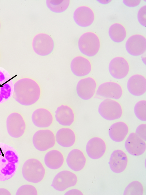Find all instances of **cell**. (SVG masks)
Instances as JSON below:
<instances>
[{
	"instance_id": "1",
	"label": "cell",
	"mask_w": 146,
	"mask_h": 195,
	"mask_svg": "<svg viewBox=\"0 0 146 195\" xmlns=\"http://www.w3.org/2000/svg\"><path fill=\"white\" fill-rule=\"evenodd\" d=\"M41 94L39 84L33 78H22L14 83L13 96L16 101L22 105L34 104L39 101Z\"/></svg>"
},
{
	"instance_id": "2",
	"label": "cell",
	"mask_w": 146,
	"mask_h": 195,
	"mask_svg": "<svg viewBox=\"0 0 146 195\" xmlns=\"http://www.w3.org/2000/svg\"><path fill=\"white\" fill-rule=\"evenodd\" d=\"M19 161V156L16 149L0 142V181L7 180L14 176Z\"/></svg>"
},
{
	"instance_id": "3",
	"label": "cell",
	"mask_w": 146,
	"mask_h": 195,
	"mask_svg": "<svg viewBox=\"0 0 146 195\" xmlns=\"http://www.w3.org/2000/svg\"><path fill=\"white\" fill-rule=\"evenodd\" d=\"M23 177L27 181L38 183L44 179L46 174L45 168L39 160L32 158L27 160L22 168Z\"/></svg>"
},
{
	"instance_id": "4",
	"label": "cell",
	"mask_w": 146,
	"mask_h": 195,
	"mask_svg": "<svg viewBox=\"0 0 146 195\" xmlns=\"http://www.w3.org/2000/svg\"><path fill=\"white\" fill-rule=\"evenodd\" d=\"M78 47L80 52L88 57L95 56L99 52L100 42L98 36L92 32H87L82 34L79 38Z\"/></svg>"
},
{
	"instance_id": "5",
	"label": "cell",
	"mask_w": 146,
	"mask_h": 195,
	"mask_svg": "<svg viewBox=\"0 0 146 195\" xmlns=\"http://www.w3.org/2000/svg\"><path fill=\"white\" fill-rule=\"evenodd\" d=\"M32 142L34 147L38 151H46L55 146L56 142L55 135L50 130H39L34 134Z\"/></svg>"
},
{
	"instance_id": "6",
	"label": "cell",
	"mask_w": 146,
	"mask_h": 195,
	"mask_svg": "<svg viewBox=\"0 0 146 195\" xmlns=\"http://www.w3.org/2000/svg\"><path fill=\"white\" fill-rule=\"evenodd\" d=\"M98 112L104 119L112 121L120 118L122 115L123 111L119 102L112 99L107 98L100 104Z\"/></svg>"
},
{
	"instance_id": "7",
	"label": "cell",
	"mask_w": 146,
	"mask_h": 195,
	"mask_svg": "<svg viewBox=\"0 0 146 195\" xmlns=\"http://www.w3.org/2000/svg\"><path fill=\"white\" fill-rule=\"evenodd\" d=\"M32 46L36 54L44 56L49 55L52 52L55 44L54 40L50 35L45 33H41L34 36Z\"/></svg>"
},
{
	"instance_id": "8",
	"label": "cell",
	"mask_w": 146,
	"mask_h": 195,
	"mask_svg": "<svg viewBox=\"0 0 146 195\" xmlns=\"http://www.w3.org/2000/svg\"><path fill=\"white\" fill-rule=\"evenodd\" d=\"M6 126L9 134L17 138L23 136L26 129V124L23 116L19 112H13L7 118Z\"/></svg>"
},
{
	"instance_id": "9",
	"label": "cell",
	"mask_w": 146,
	"mask_h": 195,
	"mask_svg": "<svg viewBox=\"0 0 146 195\" xmlns=\"http://www.w3.org/2000/svg\"><path fill=\"white\" fill-rule=\"evenodd\" d=\"M78 178L74 173L67 170L62 171L54 176L51 186L55 190L63 191L77 183Z\"/></svg>"
},
{
	"instance_id": "10",
	"label": "cell",
	"mask_w": 146,
	"mask_h": 195,
	"mask_svg": "<svg viewBox=\"0 0 146 195\" xmlns=\"http://www.w3.org/2000/svg\"><path fill=\"white\" fill-rule=\"evenodd\" d=\"M13 78L5 69L0 67V104L13 96L14 84Z\"/></svg>"
},
{
	"instance_id": "11",
	"label": "cell",
	"mask_w": 146,
	"mask_h": 195,
	"mask_svg": "<svg viewBox=\"0 0 146 195\" xmlns=\"http://www.w3.org/2000/svg\"><path fill=\"white\" fill-rule=\"evenodd\" d=\"M130 69L129 63L124 58L117 56L110 61L108 70L111 76L117 79H123L128 74Z\"/></svg>"
},
{
	"instance_id": "12",
	"label": "cell",
	"mask_w": 146,
	"mask_h": 195,
	"mask_svg": "<svg viewBox=\"0 0 146 195\" xmlns=\"http://www.w3.org/2000/svg\"><path fill=\"white\" fill-rule=\"evenodd\" d=\"M97 83L93 78L88 77L80 79L78 82L76 91L78 96L84 100L91 98L95 94Z\"/></svg>"
},
{
	"instance_id": "13",
	"label": "cell",
	"mask_w": 146,
	"mask_h": 195,
	"mask_svg": "<svg viewBox=\"0 0 146 195\" xmlns=\"http://www.w3.org/2000/svg\"><path fill=\"white\" fill-rule=\"evenodd\" d=\"M96 94L97 96L104 98L117 100L122 97L123 90L119 84L114 82L109 81L100 84Z\"/></svg>"
},
{
	"instance_id": "14",
	"label": "cell",
	"mask_w": 146,
	"mask_h": 195,
	"mask_svg": "<svg viewBox=\"0 0 146 195\" xmlns=\"http://www.w3.org/2000/svg\"><path fill=\"white\" fill-rule=\"evenodd\" d=\"M125 48L127 52L130 55L134 56H140L146 51V38L140 34L132 35L126 42Z\"/></svg>"
},
{
	"instance_id": "15",
	"label": "cell",
	"mask_w": 146,
	"mask_h": 195,
	"mask_svg": "<svg viewBox=\"0 0 146 195\" xmlns=\"http://www.w3.org/2000/svg\"><path fill=\"white\" fill-rule=\"evenodd\" d=\"M73 19L75 23L82 27L90 26L95 19V14L93 10L88 6H80L75 10Z\"/></svg>"
},
{
	"instance_id": "16",
	"label": "cell",
	"mask_w": 146,
	"mask_h": 195,
	"mask_svg": "<svg viewBox=\"0 0 146 195\" xmlns=\"http://www.w3.org/2000/svg\"><path fill=\"white\" fill-rule=\"evenodd\" d=\"M31 120L33 124L37 127L46 128L53 123V114L48 109L41 107L35 109L31 115Z\"/></svg>"
},
{
	"instance_id": "17",
	"label": "cell",
	"mask_w": 146,
	"mask_h": 195,
	"mask_svg": "<svg viewBox=\"0 0 146 195\" xmlns=\"http://www.w3.org/2000/svg\"><path fill=\"white\" fill-rule=\"evenodd\" d=\"M124 146L129 153L135 156L143 154L146 148L145 141L134 132L129 134L125 142Z\"/></svg>"
},
{
	"instance_id": "18",
	"label": "cell",
	"mask_w": 146,
	"mask_h": 195,
	"mask_svg": "<svg viewBox=\"0 0 146 195\" xmlns=\"http://www.w3.org/2000/svg\"><path fill=\"white\" fill-rule=\"evenodd\" d=\"M86 153L90 158L96 159L101 158L106 150V145L102 138L95 137L90 139L86 147Z\"/></svg>"
},
{
	"instance_id": "19",
	"label": "cell",
	"mask_w": 146,
	"mask_h": 195,
	"mask_svg": "<svg viewBox=\"0 0 146 195\" xmlns=\"http://www.w3.org/2000/svg\"><path fill=\"white\" fill-rule=\"evenodd\" d=\"M70 68L72 72L74 75L81 77L86 76L90 73L92 66L88 58L79 56L75 57L72 60Z\"/></svg>"
},
{
	"instance_id": "20",
	"label": "cell",
	"mask_w": 146,
	"mask_h": 195,
	"mask_svg": "<svg viewBox=\"0 0 146 195\" xmlns=\"http://www.w3.org/2000/svg\"><path fill=\"white\" fill-rule=\"evenodd\" d=\"M66 161L70 168L74 171L78 172L84 168L86 163V159L82 151L75 148L69 152Z\"/></svg>"
},
{
	"instance_id": "21",
	"label": "cell",
	"mask_w": 146,
	"mask_h": 195,
	"mask_svg": "<svg viewBox=\"0 0 146 195\" xmlns=\"http://www.w3.org/2000/svg\"><path fill=\"white\" fill-rule=\"evenodd\" d=\"M56 121L63 126H70L74 122L75 115L72 108L67 104H62L57 108L55 112Z\"/></svg>"
},
{
	"instance_id": "22",
	"label": "cell",
	"mask_w": 146,
	"mask_h": 195,
	"mask_svg": "<svg viewBox=\"0 0 146 195\" xmlns=\"http://www.w3.org/2000/svg\"><path fill=\"white\" fill-rule=\"evenodd\" d=\"M128 161L127 155L124 151L120 149L115 150L111 154L110 159V169L115 173L122 172L126 169Z\"/></svg>"
},
{
	"instance_id": "23",
	"label": "cell",
	"mask_w": 146,
	"mask_h": 195,
	"mask_svg": "<svg viewBox=\"0 0 146 195\" xmlns=\"http://www.w3.org/2000/svg\"><path fill=\"white\" fill-rule=\"evenodd\" d=\"M127 88L132 95L140 96L146 91V79L143 75L135 74L131 76L128 80Z\"/></svg>"
},
{
	"instance_id": "24",
	"label": "cell",
	"mask_w": 146,
	"mask_h": 195,
	"mask_svg": "<svg viewBox=\"0 0 146 195\" xmlns=\"http://www.w3.org/2000/svg\"><path fill=\"white\" fill-rule=\"evenodd\" d=\"M56 142L61 146L68 148L75 143L76 137L75 133L71 128L63 127L59 129L55 135Z\"/></svg>"
},
{
	"instance_id": "25",
	"label": "cell",
	"mask_w": 146,
	"mask_h": 195,
	"mask_svg": "<svg viewBox=\"0 0 146 195\" xmlns=\"http://www.w3.org/2000/svg\"><path fill=\"white\" fill-rule=\"evenodd\" d=\"M64 158L63 153L59 150L53 149L46 153L44 157L45 165L48 168L56 170L60 168L63 165Z\"/></svg>"
},
{
	"instance_id": "26",
	"label": "cell",
	"mask_w": 146,
	"mask_h": 195,
	"mask_svg": "<svg viewBox=\"0 0 146 195\" xmlns=\"http://www.w3.org/2000/svg\"><path fill=\"white\" fill-rule=\"evenodd\" d=\"M129 132L127 125L125 122L119 121L114 123L109 128L108 134L111 139L116 142L123 141Z\"/></svg>"
},
{
	"instance_id": "27",
	"label": "cell",
	"mask_w": 146,
	"mask_h": 195,
	"mask_svg": "<svg viewBox=\"0 0 146 195\" xmlns=\"http://www.w3.org/2000/svg\"><path fill=\"white\" fill-rule=\"evenodd\" d=\"M108 34L113 42L119 43L123 41L127 36L125 27L121 24L115 23L111 25L108 30Z\"/></svg>"
},
{
	"instance_id": "28",
	"label": "cell",
	"mask_w": 146,
	"mask_h": 195,
	"mask_svg": "<svg viewBox=\"0 0 146 195\" xmlns=\"http://www.w3.org/2000/svg\"><path fill=\"white\" fill-rule=\"evenodd\" d=\"M70 3L69 0H47L46 5L52 12L55 13H60L65 11L68 8Z\"/></svg>"
},
{
	"instance_id": "29",
	"label": "cell",
	"mask_w": 146,
	"mask_h": 195,
	"mask_svg": "<svg viewBox=\"0 0 146 195\" xmlns=\"http://www.w3.org/2000/svg\"><path fill=\"white\" fill-rule=\"evenodd\" d=\"M143 192V188L141 184L137 181H133L125 188L124 194L126 195H142Z\"/></svg>"
},
{
	"instance_id": "30",
	"label": "cell",
	"mask_w": 146,
	"mask_h": 195,
	"mask_svg": "<svg viewBox=\"0 0 146 195\" xmlns=\"http://www.w3.org/2000/svg\"><path fill=\"white\" fill-rule=\"evenodd\" d=\"M134 111L136 117L139 120L146 121V101L142 100L138 102L135 105Z\"/></svg>"
},
{
	"instance_id": "31",
	"label": "cell",
	"mask_w": 146,
	"mask_h": 195,
	"mask_svg": "<svg viewBox=\"0 0 146 195\" xmlns=\"http://www.w3.org/2000/svg\"><path fill=\"white\" fill-rule=\"evenodd\" d=\"M17 195H37V190L33 185L26 184L21 186L18 190Z\"/></svg>"
},
{
	"instance_id": "32",
	"label": "cell",
	"mask_w": 146,
	"mask_h": 195,
	"mask_svg": "<svg viewBox=\"0 0 146 195\" xmlns=\"http://www.w3.org/2000/svg\"><path fill=\"white\" fill-rule=\"evenodd\" d=\"M137 18L140 24L143 27L146 25V6L144 5L141 7L139 10Z\"/></svg>"
},
{
	"instance_id": "33",
	"label": "cell",
	"mask_w": 146,
	"mask_h": 195,
	"mask_svg": "<svg viewBox=\"0 0 146 195\" xmlns=\"http://www.w3.org/2000/svg\"><path fill=\"white\" fill-rule=\"evenodd\" d=\"M146 124H142L139 125L137 128L135 133L141 139L146 141Z\"/></svg>"
},
{
	"instance_id": "34",
	"label": "cell",
	"mask_w": 146,
	"mask_h": 195,
	"mask_svg": "<svg viewBox=\"0 0 146 195\" xmlns=\"http://www.w3.org/2000/svg\"><path fill=\"white\" fill-rule=\"evenodd\" d=\"M141 0H123V3L125 5L129 7H135L139 5Z\"/></svg>"
},
{
	"instance_id": "35",
	"label": "cell",
	"mask_w": 146,
	"mask_h": 195,
	"mask_svg": "<svg viewBox=\"0 0 146 195\" xmlns=\"http://www.w3.org/2000/svg\"><path fill=\"white\" fill-rule=\"evenodd\" d=\"M64 195H83L82 193L77 189H72L69 190Z\"/></svg>"
},
{
	"instance_id": "36",
	"label": "cell",
	"mask_w": 146,
	"mask_h": 195,
	"mask_svg": "<svg viewBox=\"0 0 146 195\" xmlns=\"http://www.w3.org/2000/svg\"><path fill=\"white\" fill-rule=\"evenodd\" d=\"M100 3L103 4H106L109 3L110 1V0H98Z\"/></svg>"
},
{
	"instance_id": "37",
	"label": "cell",
	"mask_w": 146,
	"mask_h": 195,
	"mask_svg": "<svg viewBox=\"0 0 146 195\" xmlns=\"http://www.w3.org/2000/svg\"><path fill=\"white\" fill-rule=\"evenodd\" d=\"M1 21H0V30L1 29Z\"/></svg>"
},
{
	"instance_id": "38",
	"label": "cell",
	"mask_w": 146,
	"mask_h": 195,
	"mask_svg": "<svg viewBox=\"0 0 146 195\" xmlns=\"http://www.w3.org/2000/svg\"><path fill=\"white\" fill-rule=\"evenodd\" d=\"M0 57H1V55H0Z\"/></svg>"
}]
</instances>
